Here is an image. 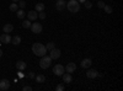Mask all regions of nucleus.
Returning <instances> with one entry per match:
<instances>
[{
	"mask_svg": "<svg viewBox=\"0 0 123 91\" xmlns=\"http://www.w3.org/2000/svg\"><path fill=\"white\" fill-rule=\"evenodd\" d=\"M104 10H105L106 14H112V11H113V7L110 6V5H105V6H104Z\"/></svg>",
	"mask_w": 123,
	"mask_h": 91,
	"instance_id": "obj_23",
	"label": "nucleus"
},
{
	"mask_svg": "<svg viewBox=\"0 0 123 91\" xmlns=\"http://www.w3.org/2000/svg\"><path fill=\"white\" fill-rule=\"evenodd\" d=\"M38 17H39L41 20H44V18L47 17V15H46L44 11H41V12H38Z\"/></svg>",
	"mask_w": 123,
	"mask_h": 91,
	"instance_id": "obj_26",
	"label": "nucleus"
},
{
	"mask_svg": "<svg viewBox=\"0 0 123 91\" xmlns=\"http://www.w3.org/2000/svg\"><path fill=\"white\" fill-rule=\"evenodd\" d=\"M0 42H1V44H7V43H11V36H10L9 33H3L1 36H0Z\"/></svg>",
	"mask_w": 123,
	"mask_h": 91,
	"instance_id": "obj_6",
	"label": "nucleus"
},
{
	"mask_svg": "<svg viewBox=\"0 0 123 91\" xmlns=\"http://www.w3.org/2000/svg\"><path fill=\"white\" fill-rule=\"evenodd\" d=\"M98 76V72H96L95 69H89L86 72V78L89 79H96Z\"/></svg>",
	"mask_w": 123,
	"mask_h": 91,
	"instance_id": "obj_12",
	"label": "nucleus"
},
{
	"mask_svg": "<svg viewBox=\"0 0 123 91\" xmlns=\"http://www.w3.org/2000/svg\"><path fill=\"white\" fill-rule=\"evenodd\" d=\"M17 6L20 9H25L26 7V3L24 1V0H18V1H17Z\"/></svg>",
	"mask_w": 123,
	"mask_h": 91,
	"instance_id": "obj_25",
	"label": "nucleus"
},
{
	"mask_svg": "<svg viewBox=\"0 0 123 91\" xmlns=\"http://www.w3.org/2000/svg\"><path fill=\"white\" fill-rule=\"evenodd\" d=\"M36 11H37V12L44 11V4H43V3H38V4H36Z\"/></svg>",
	"mask_w": 123,
	"mask_h": 91,
	"instance_id": "obj_19",
	"label": "nucleus"
},
{
	"mask_svg": "<svg viewBox=\"0 0 123 91\" xmlns=\"http://www.w3.org/2000/svg\"><path fill=\"white\" fill-rule=\"evenodd\" d=\"M91 64H92V60H91L90 58H85V59L81 60L80 67H81V68H84V69H89V68L91 67Z\"/></svg>",
	"mask_w": 123,
	"mask_h": 91,
	"instance_id": "obj_10",
	"label": "nucleus"
},
{
	"mask_svg": "<svg viewBox=\"0 0 123 91\" xmlns=\"http://www.w3.org/2000/svg\"><path fill=\"white\" fill-rule=\"evenodd\" d=\"M64 69H65L67 73L71 74V73H74L75 70H76V64H75V63H68L67 67H64Z\"/></svg>",
	"mask_w": 123,
	"mask_h": 91,
	"instance_id": "obj_11",
	"label": "nucleus"
},
{
	"mask_svg": "<svg viewBox=\"0 0 123 91\" xmlns=\"http://www.w3.org/2000/svg\"><path fill=\"white\" fill-rule=\"evenodd\" d=\"M105 5H106V4H105L104 1H98V3H97V7H100V9H104Z\"/></svg>",
	"mask_w": 123,
	"mask_h": 91,
	"instance_id": "obj_29",
	"label": "nucleus"
},
{
	"mask_svg": "<svg viewBox=\"0 0 123 91\" xmlns=\"http://www.w3.org/2000/svg\"><path fill=\"white\" fill-rule=\"evenodd\" d=\"M32 52L37 57H43V55L47 54V48L42 43H33L32 44Z\"/></svg>",
	"mask_w": 123,
	"mask_h": 91,
	"instance_id": "obj_1",
	"label": "nucleus"
},
{
	"mask_svg": "<svg viewBox=\"0 0 123 91\" xmlns=\"http://www.w3.org/2000/svg\"><path fill=\"white\" fill-rule=\"evenodd\" d=\"M68 9V11L71 12V14H76L79 12V10H80V4L76 1V0H69V1L67 3V6Z\"/></svg>",
	"mask_w": 123,
	"mask_h": 91,
	"instance_id": "obj_2",
	"label": "nucleus"
},
{
	"mask_svg": "<svg viewBox=\"0 0 123 91\" xmlns=\"http://www.w3.org/2000/svg\"><path fill=\"white\" fill-rule=\"evenodd\" d=\"M46 48H47V50H52L53 48H55V44H54L53 42H48V43L46 44Z\"/></svg>",
	"mask_w": 123,
	"mask_h": 91,
	"instance_id": "obj_24",
	"label": "nucleus"
},
{
	"mask_svg": "<svg viewBox=\"0 0 123 91\" xmlns=\"http://www.w3.org/2000/svg\"><path fill=\"white\" fill-rule=\"evenodd\" d=\"M31 31H32V33H36V35H38V33H41L42 32V30H43V26L41 25V24H31Z\"/></svg>",
	"mask_w": 123,
	"mask_h": 91,
	"instance_id": "obj_5",
	"label": "nucleus"
},
{
	"mask_svg": "<svg viewBox=\"0 0 123 91\" xmlns=\"http://www.w3.org/2000/svg\"><path fill=\"white\" fill-rule=\"evenodd\" d=\"M10 11H12V12H16L17 10H18V6H17V4L16 3H12V4H10Z\"/></svg>",
	"mask_w": 123,
	"mask_h": 91,
	"instance_id": "obj_22",
	"label": "nucleus"
},
{
	"mask_svg": "<svg viewBox=\"0 0 123 91\" xmlns=\"http://www.w3.org/2000/svg\"><path fill=\"white\" fill-rule=\"evenodd\" d=\"M67 6V1L65 0H57V4H55V9L58 11H63Z\"/></svg>",
	"mask_w": 123,
	"mask_h": 91,
	"instance_id": "obj_9",
	"label": "nucleus"
},
{
	"mask_svg": "<svg viewBox=\"0 0 123 91\" xmlns=\"http://www.w3.org/2000/svg\"><path fill=\"white\" fill-rule=\"evenodd\" d=\"M76 1H78L79 4H84V3L86 1V0H76Z\"/></svg>",
	"mask_w": 123,
	"mask_h": 91,
	"instance_id": "obj_32",
	"label": "nucleus"
},
{
	"mask_svg": "<svg viewBox=\"0 0 123 91\" xmlns=\"http://www.w3.org/2000/svg\"><path fill=\"white\" fill-rule=\"evenodd\" d=\"M3 31H4L5 33L12 32V31H14V26H12L11 24H6V25H4V27H3Z\"/></svg>",
	"mask_w": 123,
	"mask_h": 91,
	"instance_id": "obj_15",
	"label": "nucleus"
},
{
	"mask_svg": "<svg viewBox=\"0 0 123 91\" xmlns=\"http://www.w3.org/2000/svg\"><path fill=\"white\" fill-rule=\"evenodd\" d=\"M35 79H36V81H37V83H39V84H42V83H44V81H46V76H44V75H42V74H39V75L35 76Z\"/></svg>",
	"mask_w": 123,
	"mask_h": 91,
	"instance_id": "obj_18",
	"label": "nucleus"
},
{
	"mask_svg": "<svg viewBox=\"0 0 123 91\" xmlns=\"http://www.w3.org/2000/svg\"><path fill=\"white\" fill-rule=\"evenodd\" d=\"M10 89V83L7 79H1L0 80V91H6Z\"/></svg>",
	"mask_w": 123,
	"mask_h": 91,
	"instance_id": "obj_7",
	"label": "nucleus"
},
{
	"mask_svg": "<svg viewBox=\"0 0 123 91\" xmlns=\"http://www.w3.org/2000/svg\"><path fill=\"white\" fill-rule=\"evenodd\" d=\"M11 43L12 44H15V46H18L20 43H21V37L20 36H14V37H11Z\"/></svg>",
	"mask_w": 123,
	"mask_h": 91,
	"instance_id": "obj_16",
	"label": "nucleus"
},
{
	"mask_svg": "<svg viewBox=\"0 0 123 91\" xmlns=\"http://www.w3.org/2000/svg\"><path fill=\"white\" fill-rule=\"evenodd\" d=\"M16 68L18 70H24V69H26V63L24 62V60H17L16 62Z\"/></svg>",
	"mask_w": 123,
	"mask_h": 91,
	"instance_id": "obj_17",
	"label": "nucleus"
},
{
	"mask_svg": "<svg viewBox=\"0 0 123 91\" xmlns=\"http://www.w3.org/2000/svg\"><path fill=\"white\" fill-rule=\"evenodd\" d=\"M12 1H14V3H17V1H18V0H12Z\"/></svg>",
	"mask_w": 123,
	"mask_h": 91,
	"instance_id": "obj_34",
	"label": "nucleus"
},
{
	"mask_svg": "<svg viewBox=\"0 0 123 91\" xmlns=\"http://www.w3.org/2000/svg\"><path fill=\"white\" fill-rule=\"evenodd\" d=\"M0 44H1V42H0Z\"/></svg>",
	"mask_w": 123,
	"mask_h": 91,
	"instance_id": "obj_35",
	"label": "nucleus"
},
{
	"mask_svg": "<svg viewBox=\"0 0 123 91\" xmlns=\"http://www.w3.org/2000/svg\"><path fill=\"white\" fill-rule=\"evenodd\" d=\"M37 17H38V12L36 10H31V11L27 12V18L30 21H35V20H37Z\"/></svg>",
	"mask_w": 123,
	"mask_h": 91,
	"instance_id": "obj_13",
	"label": "nucleus"
},
{
	"mask_svg": "<svg viewBox=\"0 0 123 91\" xmlns=\"http://www.w3.org/2000/svg\"><path fill=\"white\" fill-rule=\"evenodd\" d=\"M65 73V69H64V65L62 64H57L54 68H53V74L57 75V76H62Z\"/></svg>",
	"mask_w": 123,
	"mask_h": 91,
	"instance_id": "obj_4",
	"label": "nucleus"
},
{
	"mask_svg": "<svg viewBox=\"0 0 123 91\" xmlns=\"http://www.w3.org/2000/svg\"><path fill=\"white\" fill-rule=\"evenodd\" d=\"M1 57H3V50L0 49V58H1Z\"/></svg>",
	"mask_w": 123,
	"mask_h": 91,
	"instance_id": "obj_33",
	"label": "nucleus"
},
{
	"mask_svg": "<svg viewBox=\"0 0 123 91\" xmlns=\"http://www.w3.org/2000/svg\"><path fill=\"white\" fill-rule=\"evenodd\" d=\"M16 15H17L18 18H24L26 16V12L24 11V9H18L17 11H16Z\"/></svg>",
	"mask_w": 123,
	"mask_h": 91,
	"instance_id": "obj_20",
	"label": "nucleus"
},
{
	"mask_svg": "<svg viewBox=\"0 0 123 91\" xmlns=\"http://www.w3.org/2000/svg\"><path fill=\"white\" fill-rule=\"evenodd\" d=\"M62 78H63V81H64V83H67V84H69V83L73 81L71 74H69V73H64L63 75H62Z\"/></svg>",
	"mask_w": 123,
	"mask_h": 91,
	"instance_id": "obj_14",
	"label": "nucleus"
},
{
	"mask_svg": "<svg viewBox=\"0 0 123 91\" xmlns=\"http://www.w3.org/2000/svg\"><path fill=\"white\" fill-rule=\"evenodd\" d=\"M84 4H85V7H86V9H91V7H92V3L89 1V0H86Z\"/></svg>",
	"mask_w": 123,
	"mask_h": 91,
	"instance_id": "obj_28",
	"label": "nucleus"
},
{
	"mask_svg": "<svg viewBox=\"0 0 123 91\" xmlns=\"http://www.w3.org/2000/svg\"><path fill=\"white\" fill-rule=\"evenodd\" d=\"M35 76H36V75H35V73H33V72L28 73V78H30V79H35Z\"/></svg>",
	"mask_w": 123,
	"mask_h": 91,
	"instance_id": "obj_31",
	"label": "nucleus"
},
{
	"mask_svg": "<svg viewBox=\"0 0 123 91\" xmlns=\"http://www.w3.org/2000/svg\"><path fill=\"white\" fill-rule=\"evenodd\" d=\"M49 57L52 58V60L53 59H58L59 57H60V54H62V52H60V49H58V48H53L52 50H49Z\"/></svg>",
	"mask_w": 123,
	"mask_h": 91,
	"instance_id": "obj_8",
	"label": "nucleus"
},
{
	"mask_svg": "<svg viewBox=\"0 0 123 91\" xmlns=\"http://www.w3.org/2000/svg\"><path fill=\"white\" fill-rule=\"evenodd\" d=\"M50 64H52V58H50L49 55H43L41 57V60H39V67L42 69H47L50 67Z\"/></svg>",
	"mask_w": 123,
	"mask_h": 91,
	"instance_id": "obj_3",
	"label": "nucleus"
},
{
	"mask_svg": "<svg viewBox=\"0 0 123 91\" xmlns=\"http://www.w3.org/2000/svg\"><path fill=\"white\" fill-rule=\"evenodd\" d=\"M21 26L24 27V28H30L31 27V21L27 18V20H24L22 21V24H21Z\"/></svg>",
	"mask_w": 123,
	"mask_h": 91,
	"instance_id": "obj_21",
	"label": "nucleus"
},
{
	"mask_svg": "<svg viewBox=\"0 0 123 91\" xmlns=\"http://www.w3.org/2000/svg\"><path fill=\"white\" fill-rule=\"evenodd\" d=\"M64 89H65V87H64L63 84H59V85L55 86V90H57V91H64Z\"/></svg>",
	"mask_w": 123,
	"mask_h": 91,
	"instance_id": "obj_27",
	"label": "nucleus"
},
{
	"mask_svg": "<svg viewBox=\"0 0 123 91\" xmlns=\"http://www.w3.org/2000/svg\"><path fill=\"white\" fill-rule=\"evenodd\" d=\"M22 90H24V91H32V87L28 86V85H26V86L22 87Z\"/></svg>",
	"mask_w": 123,
	"mask_h": 91,
	"instance_id": "obj_30",
	"label": "nucleus"
}]
</instances>
